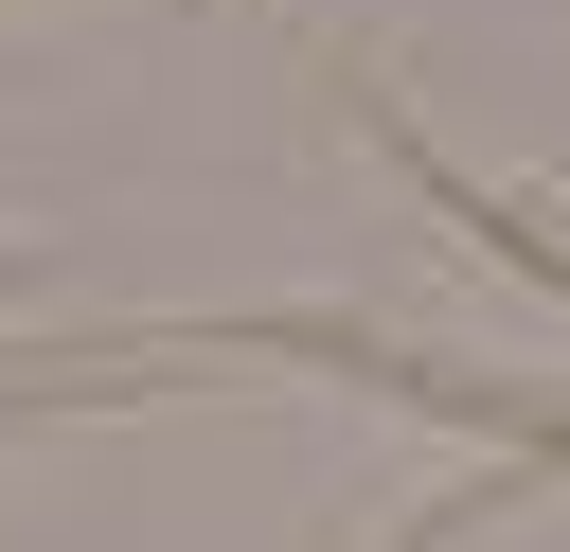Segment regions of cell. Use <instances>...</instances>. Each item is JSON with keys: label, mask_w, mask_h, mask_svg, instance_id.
<instances>
[{"label": "cell", "mask_w": 570, "mask_h": 552, "mask_svg": "<svg viewBox=\"0 0 570 552\" xmlns=\"http://www.w3.org/2000/svg\"><path fill=\"white\" fill-rule=\"evenodd\" d=\"M392 142H410V125H392ZM410 178H428V214H463V231H499V249H517L534 285H570V231H534V214H517V196H481V178H445L428 142H410Z\"/></svg>", "instance_id": "1"}]
</instances>
